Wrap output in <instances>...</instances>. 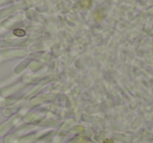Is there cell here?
Segmentation results:
<instances>
[{
  "instance_id": "cell-3",
  "label": "cell",
  "mask_w": 153,
  "mask_h": 143,
  "mask_svg": "<svg viewBox=\"0 0 153 143\" xmlns=\"http://www.w3.org/2000/svg\"><path fill=\"white\" fill-rule=\"evenodd\" d=\"M91 2H92V0H83V1L81 2V5L84 7V6H86V7H89L91 5Z\"/></svg>"
},
{
  "instance_id": "cell-1",
  "label": "cell",
  "mask_w": 153,
  "mask_h": 143,
  "mask_svg": "<svg viewBox=\"0 0 153 143\" xmlns=\"http://www.w3.org/2000/svg\"><path fill=\"white\" fill-rule=\"evenodd\" d=\"M104 13V10L103 8H99V10L96 12V14H95V18H96V20H98V21H100V20H102V18L105 16V15H102Z\"/></svg>"
},
{
  "instance_id": "cell-2",
  "label": "cell",
  "mask_w": 153,
  "mask_h": 143,
  "mask_svg": "<svg viewBox=\"0 0 153 143\" xmlns=\"http://www.w3.org/2000/svg\"><path fill=\"white\" fill-rule=\"evenodd\" d=\"M14 35L17 36V37H23L25 35V30L23 29H19V28H17L14 30Z\"/></svg>"
}]
</instances>
